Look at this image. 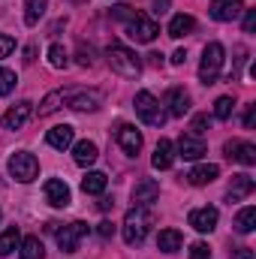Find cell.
Masks as SVG:
<instances>
[{
  "instance_id": "obj_1",
  "label": "cell",
  "mask_w": 256,
  "mask_h": 259,
  "mask_svg": "<svg viewBox=\"0 0 256 259\" xmlns=\"http://www.w3.org/2000/svg\"><path fill=\"white\" fill-rule=\"evenodd\" d=\"M151 226H154V214L145 205H133L127 211V217H124V241L130 247H139L148 238Z\"/></svg>"
},
{
  "instance_id": "obj_2",
  "label": "cell",
  "mask_w": 256,
  "mask_h": 259,
  "mask_svg": "<svg viewBox=\"0 0 256 259\" xmlns=\"http://www.w3.org/2000/svg\"><path fill=\"white\" fill-rule=\"evenodd\" d=\"M133 106H136V115L148 124V127H163L166 124V109L160 106V100L151 94V91H139L136 94V100H133Z\"/></svg>"
},
{
  "instance_id": "obj_3",
  "label": "cell",
  "mask_w": 256,
  "mask_h": 259,
  "mask_svg": "<svg viewBox=\"0 0 256 259\" xmlns=\"http://www.w3.org/2000/svg\"><path fill=\"white\" fill-rule=\"evenodd\" d=\"M223 61H226L223 46H220V42H208L205 52H202V64H199V81H202V84H214V81L220 78Z\"/></svg>"
},
{
  "instance_id": "obj_4",
  "label": "cell",
  "mask_w": 256,
  "mask_h": 259,
  "mask_svg": "<svg viewBox=\"0 0 256 259\" xmlns=\"http://www.w3.org/2000/svg\"><path fill=\"white\" fill-rule=\"evenodd\" d=\"M106 61H109V66H112L118 75H124V78H136V75L142 72V61H139V55L130 52V49H124V46H109Z\"/></svg>"
},
{
  "instance_id": "obj_5",
  "label": "cell",
  "mask_w": 256,
  "mask_h": 259,
  "mask_svg": "<svg viewBox=\"0 0 256 259\" xmlns=\"http://www.w3.org/2000/svg\"><path fill=\"white\" fill-rule=\"evenodd\" d=\"M6 169H9V175H12L18 184H30V181L39 175V160H36L30 151H15V154L9 157Z\"/></svg>"
},
{
  "instance_id": "obj_6",
  "label": "cell",
  "mask_w": 256,
  "mask_h": 259,
  "mask_svg": "<svg viewBox=\"0 0 256 259\" xmlns=\"http://www.w3.org/2000/svg\"><path fill=\"white\" fill-rule=\"evenodd\" d=\"M88 232H91V226H88V223H81V220L69 223V226H64V229H58V232H55V235H58V247H61L64 253L78 250V241H81Z\"/></svg>"
},
{
  "instance_id": "obj_7",
  "label": "cell",
  "mask_w": 256,
  "mask_h": 259,
  "mask_svg": "<svg viewBox=\"0 0 256 259\" xmlns=\"http://www.w3.org/2000/svg\"><path fill=\"white\" fill-rule=\"evenodd\" d=\"M157 33H160V27H157L148 15H142V12H139L133 21H127V36L136 39V42H154Z\"/></svg>"
},
{
  "instance_id": "obj_8",
  "label": "cell",
  "mask_w": 256,
  "mask_h": 259,
  "mask_svg": "<svg viewBox=\"0 0 256 259\" xmlns=\"http://www.w3.org/2000/svg\"><path fill=\"white\" fill-rule=\"evenodd\" d=\"M100 91H69L64 94V103L72 112H97L100 109Z\"/></svg>"
},
{
  "instance_id": "obj_9",
  "label": "cell",
  "mask_w": 256,
  "mask_h": 259,
  "mask_svg": "<svg viewBox=\"0 0 256 259\" xmlns=\"http://www.w3.org/2000/svg\"><path fill=\"white\" fill-rule=\"evenodd\" d=\"M223 154H226L229 160L241 163V166H253V163H256V145H253V142L232 139V142H226V145H223Z\"/></svg>"
},
{
  "instance_id": "obj_10",
  "label": "cell",
  "mask_w": 256,
  "mask_h": 259,
  "mask_svg": "<svg viewBox=\"0 0 256 259\" xmlns=\"http://www.w3.org/2000/svg\"><path fill=\"white\" fill-rule=\"evenodd\" d=\"M163 106H166V115H172V118H184V115L190 112V94H187L184 88H169Z\"/></svg>"
},
{
  "instance_id": "obj_11",
  "label": "cell",
  "mask_w": 256,
  "mask_h": 259,
  "mask_svg": "<svg viewBox=\"0 0 256 259\" xmlns=\"http://www.w3.org/2000/svg\"><path fill=\"white\" fill-rule=\"evenodd\" d=\"M241 12H244L241 0H211V6H208V15L214 21H235Z\"/></svg>"
},
{
  "instance_id": "obj_12",
  "label": "cell",
  "mask_w": 256,
  "mask_h": 259,
  "mask_svg": "<svg viewBox=\"0 0 256 259\" xmlns=\"http://www.w3.org/2000/svg\"><path fill=\"white\" fill-rule=\"evenodd\" d=\"M33 115V103L30 100H21V103H15L3 118H0V124H3V130H18L27 124V118Z\"/></svg>"
},
{
  "instance_id": "obj_13",
  "label": "cell",
  "mask_w": 256,
  "mask_h": 259,
  "mask_svg": "<svg viewBox=\"0 0 256 259\" xmlns=\"http://www.w3.org/2000/svg\"><path fill=\"white\" fill-rule=\"evenodd\" d=\"M115 139H118V145L124 148V154H130V157H136V154L142 151V133L133 127V124H121L118 133H115Z\"/></svg>"
},
{
  "instance_id": "obj_14",
  "label": "cell",
  "mask_w": 256,
  "mask_h": 259,
  "mask_svg": "<svg viewBox=\"0 0 256 259\" xmlns=\"http://www.w3.org/2000/svg\"><path fill=\"white\" fill-rule=\"evenodd\" d=\"M178 151H181V157L184 160H202L205 154H208V145L202 142V136H193V133H187V136H181V142H178Z\"/></svg>"
},
{
  "instance_id": "obj_15",
  "label": "cell",
  "mask_w": 256,
  "mask_h": 259,
  "mask_svg": "<svg viewBox=\"0 0 256 259\" xmlns=\"http://www.w3.org/2000/svg\"><path fill=\"white\" fill-rule=\"evenodd\" d=\"M217 220H220V214H217V208H211V205L190 211V226L196 232H211V229L217 226Z\"/></svg>"
},
{
  "instance_id": "obj_16",
  "label": "cell",
  "mask_w": 256,
  "mask_h": 259,
  "mask_svg": "<svg viewBox=\"0 0 256 259\" xmlns=\"http://www.w3.org/2000/svg\"><path fill=\"white\" fill-rule=\"evenodd\" d=\"M46 199H49V205H55V208H66V205L72 202V193H69L66 181L52 178V181H46Z\"/></svg>"
},
{
  "instance_id": "obj_17",
  "label": "cell",
  "mask_w": 256,
  "mask_h": 259,
  "mask_svg": "<svg viewBox=\"0 0 256 259\" xmlns=\"http://www.w3.org/2000/svg\"><path fill=\"white\" fill-rule=\"evenodd\" d=\"M157 196H160V184H157L154 178H142V181L133 187V202H136V205H145V208H148Z\"/></svg>"
},
{
  "instance_id": "obj_18",
  "label": "cell",
  "mask_w": 256,
  "mask_h": 259,
  "mask_svg": "<svg viewBox=\"0 0 256 259\" xmlns=\"http://www.w3.org/2000/svg\"><path fill=\"white\" fill-rule=\"evenodd\" d=\"M72 139H75V130L69 127V124H58V127L49 130V136H46V142H49L55 151H66V148H72Z\"/></svg>"
},
{
  "instance_id": "obj_19",
  "label": "cell",
  "mask_w": 256,
  "mask_h": 259,
  "mask_svg": "<svg viewBox=\"0 0 256 259\" xmlns=\"http://www.w3.org/2000/svg\"><path fill=\"white\" fill-rule=\"evenodd\" d=\"M253 178L250 175H232V184H229V190H226V199L229 202H241V199H247V196L253 193Z\"/></svg>"
},
{
  "instance_id": "obj_20",
  "label": "cell",
  "mask_w": 256,
  "mask_h": 259,
  "mask_svg": "<svg viewBox=\"0 0 256 259\" xmlns=\"http://www.w3.org/2000/svg\"><path fill=\"white\" fill-rule=\"evenodd\" d=\"M217 175H220V166H214V163H202V166H193L190 172H187V181H190L193 187H205V184H211Z\"/></svg>"
},
{
  "instance_id": "obj_21",
  "label": "cell",
  "mask_w": 256,
  "mask_h": 259,
  "mask_svg": "<svg viewBox=\"0 0 256 259\" xmlns=\"http://www.w3.org/2000/svg\"><path fill=\"white\" fill-rule=\"evenodd\" d=\"M151 163H154V169H169V166L175 163V145H172L169 139H160L157 148H154Z\"/></svg>"
},
{
  "instance_id": "obj_22",
  "label": "cell",
  "mask_w": 256,
  "mask_h": 259,
  "mask_svg": "<svg viewBox=\"0 0 256 259\" xmlns=\"http://www.w3.org/2000/svg\"><path fill=\"white\" fill-rule=\"evenodd\" d=\"M181 244H184V235H181L178 229H160V235H157V250H163V253H178Z\"/></svg>"
},
{
  "instance_id": "obj_23",
  "label": "cell",
  "mask_w": 256,
  "mask_h": 259,
  "mask_svg": "<svg viewBox=\"0 0 256 259\" xmlns=\"http://www.w3.org/2000/svg\"><path fill=\"white\" fill-rule=\"evenodd\" d=\"M97 157H100V151H97V145H94V142L81 139V142H75V145H72V160H75L78 166H91Z\"/></svg>"
},
{
  "instance_id": "obj_24",
  "label": "cell",
  "mask_w": 256,
  "mask_h": 259,
  "mask_svg": "<svg viewBox=\"0 0 256 259\" xmlns=\"http://www.w3.org/2000/svg\"><path fill=\"white\" fill-rule=\"evenodd\" d=\"M193 27H196V18H193V15H184V12H178V15L169 21V36L181 39V36L193 33Z\"/></svg>"
},
{
  "instance_id": "obj_25",
  "label": "cell",
  "mask_w": 256,
  "mask_h": 259,
  "mask_svg": "<svg viewBox=\"0 0 256 259\" xmlns=\"http://www.w3.org/2000/svg\"><path fill=\"white\" fill-rule=\"evenodd\" d=\"M106 184H109V178H106L103 172H88V175L81 178V190L88 196H103Z\"/></svg>"
},
{
  "instance_id": "obj_26",
  "label": "cell",
  "mask_w": 256,
  "mask_h": 259,
  "mask_svg": "<svg viewBox=\"0 0 256 259\" xmlns=\"http://www.w3.org/2000/svg\"><path fill=\"white\" fill-rule=\"evenodd\" d=\"M21 259H46V247H42V241L36 238V235H27V238H21Z\"/></svg>"
},
{
  "instance_id": "obj_27",
  "label": "cell",
  "mask_w": 256,
  "mask_h": 259,
  "mask_svg": "<svg viewBox=\"0 0 256 259\" xmlns=\"http://www.w3.org/2000/svg\"><path fill=\"white\" fill-rule=\"evenodd\" d=\"M18 244H21V232H18V226H9V229L0 232V256H9Z\"/></svg>"
},
{
  "instance_id": "obj_28",
  "label": "cell",
  "mask_w": 256,
  "mask_h": 259,
  "mask_svg": "<svg viewBox=\"0 0 256 259\" xmlns=\"http://www.w3.org/2000/svg\"><path fill=\"white\" fill-rule=\"evenodd\" d=\"M46 9H49V0H24V21L30 27L39 24V18L46 15Z\"/></svg>"
},
{
  "instance_id": "obj_29",
  "label": "cell",
  "mask_w": 256,
  "mask_h": 259,
  "mask_svg": "<svg viewBox=\"0 0 256 259\" xmlns=\"http://www.w3.org/2000/svg\"><path fill=\"white\" fill-rule=\"evenodd\" d=\"M235 229H238L241 235H247V232H253L256 229V208L253 205H247V208L238 211V217H235Z\"/></svg>"
},
{
  "instance_id": "obj_30",
  "label": "cell",
  "mask_w": 256,
  "mask_h": 259,
  "mask_svg": "<svg viewBox=\"0 0 256 259\" xmlns=\"http://www.w3.org/2000/svg\"><path fill=\"white\" fill-rule=\"evenodd\" d=\"M61 103H64V91H52L42 103H39V118H49V115H55L58 109H61Z\"/></svg>"
},
{
  "instance_id": "obj_31",
  "label": "cell",
  "mask_w": 256,
  "mask_h": 259,
  "mask_svg": "<svg viewBox=\"0 0 256 259\" xmlns=\"http://www.w3.org/2000/svg\"><path fill=\"white\" fill-rule=\"evenodd\" d=\"M232 112H235V100H232V97H217V103H214V118H217V121H229Z\"/></svg>"
},
{
  "instance_id": "obj_32",
  "label": "cell",
  "mask_w": 256,
  "mask_h": 259,
  "mask_svg": "<svg viewBox=\"0 0 256 259\" xmlns=\"http://www.w3.org/2000/svg\"><path fill=\"white\" fill-rule=\"evenodd\" d=\"M49 66H55V69H66L69 66V55H66L64 46H49Z\"/></svg>"
},
{
  "instance_id": "obj_33",
  "label": "cell",
  "mask_w": 256,
  "mask_h": 259,
  "mask_svg": "<svg viewBox=\"0 0 256 259\" xmlns=\"http://www.w3.org/2000/svg\"><path fill=\"white\" fill-rule=\"evenodd\" d=\"M15 84H18L15 72H12V69H0V97H9V94L15 91Z\"/></svg>"
},
{
  "instance_id": "obj_34",
  "label": "cell",
  "mask_w": 256,
  "mask_h": 259,
  "mask_svg": "<svg viewBox=\"0 0 256 259\" xmlns=\"http://www.w3.org/2000/svg\"><path fill=\"white\" fill-rule=\"evenodd\" d=\"M190 130H193V136H205V133L211 130V118H208V115H196Z\"/></svg>"
},
{
  "instance_id": "obj_35",
  "label": "cell",
  "mask_w": 256,
  "mask_h": 259,
  "mask_svg": "<svg viewBox=\"0 0 256 259\" xmlns=\"http://www.w3.org/2000/svg\"><path fill=\"white\" fill-rule=\"evenodd\" d=\"M136 15H139V12H136L133 6H115V9H112V18H118V21H133Z\"/></svg>"
},
{
  "instance_id": "obj_36",
  "label": "cell",
  "mask_w": 256,
  "mask_h": 259,
  "mask_svg": "<svg viewBox=\"0 0 256 259\" xmlns=\"http://www.w3.org/2000/svg\"><path fill=\"white\" fill-rule=\"evenodd\" d=\"M12 49H15V39H12L9 33H0V61H3V58H9V55H12Z\"/></svg>"
},
{
  "instance_id": "obj_37",
  "label": "cell",
  "mask_w": 256,
  "mask_h": 259,
  "mask_svg": "<svg viewBox=\"0 0 256 259\" xmlns=\"http://www.w3.org/2000/svg\"><path fill=\"white\" fill-rule=\"evenodd\" d=\"M78 66H94V49L88 46H78Z\"/></svg>"
},
{
  "instance_id": "obj_38",
  "label": "cell",
  "mask_w": 256,
  "mask_h": 259,
  "mask_svg": "<svg viewBox=\"0 0 256 259\" xmlns=\"http://www.w3.org/2000/svg\"><path fill=\"white\" fill-rule=\"evenodd\" d=\"M190 259H211L208 244H193V247H190Z\"/></svg>"
},
{
  "instance_id": "obj_39",
  "label": "cell",
  "mask_w": 256,
  "mask_h": 259,
  "mask_svg": "<svg viewBox=\"0 0 256 259\" xmlns=\"http://www.w3.org/2000/svg\"><path fill=\"white\" fill-rule=\"evenodd\" d=\"M253 27H256V12L244 9V33H253Z\"/></svg>"
},
{
  "instance_id": "obj_40",
  "label": "cell",
  "mask_w": 256,
  "mask_h": 259,
  "mask_svg": "<svg viewBox=\"0 0 256 259\" xmlns=\"http://www.w3.org/2000/svg\"><path fill=\"white\" fill-rule=\"evenodd\" d=\"M97 232H100L103 238H112V235H115V223H112V220H103V223L97 226Z\"/></svg>"
},
{
  "instance_id": "obj_41",
  "label": "cell",
  "mask_w": 256,
  "mask_h": 259,
  "mask_svg": "<svg viewBox=\"0 0 256 259\" xmlns=\"http://www.w3.org/2000/svg\"><path fill=\"white\" fill-rule=\"evenodd\" d=\"M253 124H256V106H247V112H244V127L253 130Z\"/></svg>"
},
{
  "instance_id": "obj_42",
  "label": "cell",
  "mask_w": 256,
  "mask_h": 259,
  "mask_svg": "<svg viewBox=\"0 0 256 259\" xmlns=\"http://www.w3.org/2000/svg\"><path fill=\"white\" fill-rule=\"evenodd\" d=\"M184 61H187V52H184V49H178V52L172 55V64H175V66H181Z\"/></svg>"
},
{
  "instance_id": "obj_43",
  "label": "cell",
  "mask_w": 256,
  "mask_h": 259,
  "mask_svg": "<svg viewBox=\"0 0 256 259\" xmlns=\"http://www.w3.org/2000/svg\"><path fill=\"white\" fill-rule=\"evenodd\" d=\"M166 9H169V0H154V12L157 15H163Z\"/></svg>"
},
{
  "instance_id": "obj_44",
  "label": "cell",
  "mask_w": 256,
  "mask_h": 259,
  "mask_svg": "<svg viewBox=\"0 0 256 259\" xmlns=\"http://www.w3.org/2000/svg\"><path fill=\"white\" fill-rule=\"evenodd\" d=\"M148 64H151V66H160V64H163V55H160V52H151V55H148Z\"/></svg>"
},
{
  "instance_id": "obj_45",
  "label": "cell",
  "mask_w": 256,
  "mask_h": 259,
  "mask_svg": "<svg viewBox=\"0 0 256 259\" xmlns=\"http://www.w3.org/2000/svg\"><path fill=\"white\" fill-rule=\"evenodd\" d=\"M109 208H115V199L103 196V199H100V211H109Z\"/></svg>"
},
{
  "instance_id": "obj_46",
  "label": "cell",
  "mask_w": 256,
  "mask_h": 259,
  "mask_svg": "<svg viewBox=\"0 0 256 259\" xmlns=\"http://www.w3.org/2000/svg\"><path fill=\"white\" fill-rule=\"evenodd\" d=\"M238 259H253V253H250V247H238Z\"/></svg>"
},
{
  "instance_id": "obj_47",
  "label": "cell",
  "mask_w": 256,
  "mask_h": 259,
  "mask_svg": "<svg viewBox=\"0 0 256 259\" xmlns=\"http://www.w3.org/2000/svg\"><path fill=\"white\" fill-rule=\"evenodd\" d=\"M24 55H27V58H24V61H27V64H33V61H36V49H27V52H24Z\"/></svg>"
}]
</instances>
